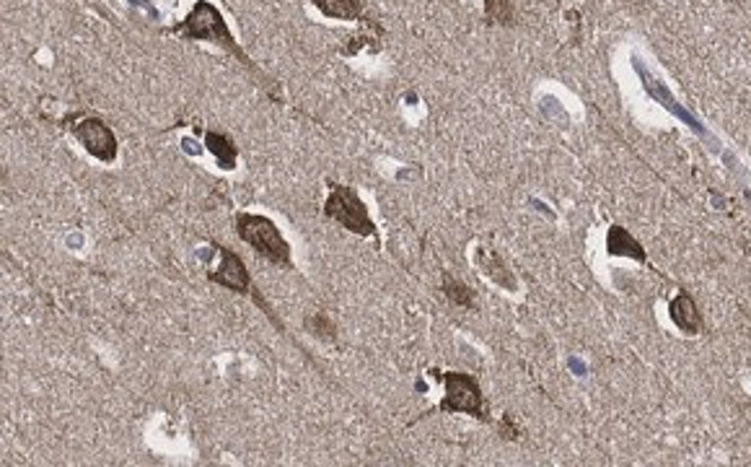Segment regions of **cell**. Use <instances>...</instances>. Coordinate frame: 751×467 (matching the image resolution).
<instances>
[{
  "instance_id": "obj_2",
  "label": "cell",
  "mask_w": 751,
  "mask_h": 467,
  "mask_svg": "<svg viewBox=\"0 0 751 467\" xmlns=\"http://www.w3.org/2000/svg\"><path fill=\"white\" fill-rule=\"evenodd\" d=\"M234 231L241 242L249 244L256 255L267 259L275 268L293 270V249L288 239L283 237V231L277 228L273 218L252 213V210H239L234 213Z\"/></svg>"
},
{
  "instance_id": "obj_15",
  "label": "cell",
  "mask_w": 751,
  "mask_h": 467,
  "mask_svg": "<svg viewBox=\"0 0 751 467\" xmlns=\"http://www.w3.org/2000/svg\"><path fill=\"white\" fill-rule=\"evenodd\" d=\"M500 433H503L506 439H518V436H521V431H518V429L513 426V415L511 413L503 415V423H500Z\"/></svg>"
},
{
  "instance_id": "obj_8",
  "label": "cell",
  "mask_w": 751,
  "mask_h": 467,
  "mask_svg": "<svg viewBox=\"0 0 751 467\" xmlns=\"http://www.w3.org/2000/svg\"><path fill=\"white\" fill-rule=\"evenodd\" d=\"M668 317L676 328L682 330L684 335H700L705 330V320H702V311L697 307V301L686 291H679L668 301Z\"/></svg>"
},
{
  "instance_id": "obj_11",
  "label": "cell",
  "mask_w": 751,
  "mask_h": 467,
  "mask_svg": "<svg viewBox=\"0 0 751 467\" xmlns=\"http://www.w3.org/2000/svg\"><path fill=\"white\" fill-rule=\"evenodd\" d=\"M477 259L479 265H482V270H485V276L493 278L497 286H503V289H508V291H516V289H518V283H516V278H513V273L508 270V265H506L503 258H500L497 252H493L490 247H479Z\"/></svg>"
},
{
  "instance_id": "obj_5",
  "label": "cell",
  "mask_w": 751,
  "mask_h": 467,
  "mask_svg": "<svg viewBox=\"0 0 751 467\" xmlns=\"http://www.w3.org/2000/svg\"><path fill=\"white\" fill-rule=\"evenodd\" d=\"M210 247L221 255V262H218L213 270H205L207 280H210L213 286H221L225 291H234V294L252 299L256 307L270 317V322H275L280 332H285L283 322L275 317L273 311H270V307H267V301H265V299L259 296V291H256L255 278H252V273H249V268H246V262L241 259V255H236L231 247H225V244L221 242H210Z\"/></svg>"
},
{
  "instance_id": "obj_3",
  "label": "cell",
  "mask_w": 751,
  "mask_h": 467,
  "mask_svg": "<svg viewBox=\"0 0 751 467\" xmlns=\"http://www.w3.org/2000/svg\"><path fill=\"white\" fill-rule=\"evenodd\" d=\"M430 377L444 384V398L436 405V411L441 413H461L472 415L482 423H490V408L482 392V384L475 374L466 371H441V369H430Z\"/></svg>"
},
{
  "instance_id": "obj_13",
  "label": "cell",
  "mask_w": 751,
  "mask_h": 467,
  "mask_svg": "<svg viewBox=\"0 0 751 467\" xmlns=\"http://www.w3.org/2000/svg\"><path fill=\"white\" fill-rule=\"evenodd\" d=\"M485 24L490 26H516V11L511 0H482Z\"/></svg>"
},
{
  "instance_id": "obj_9",
  "label": "cell",
  "mask_w": 751,
  "mask_h": 467,
  "mask_svg": "<svg viewBox=\"0 0 751 467\" xmlns=\"http://www.w3.org/2000/svg\"><path fill=\"white\" fill-rule=\"evenodd\" d=\"M606 252H609L612 258H632L637 259V262H646V259H648V255H646V249L640 247V242L632 237L625 226L619 224L609 226V231H606Z\"/></svg>"
},
{
  "instance_id": "obj_10",
  "label": "cell",
  "mask_w": 751,
  "mask_h": 467,
  "mask_svg": "<svg viewBox=\"0 0 751 467\" xmlns=\"http://www.w3.org/2000/svg\"><path fill=\"white\" fill-rule=\"evenodd\" d=\"M205 151L213 154L215 164L221 167L223 172H231L236 169V161H239V148L236 143L228 138L225 133H218V130H207L205 133Z\"/></svg>"
},
{
  "instance_id": "obj_14",
  "label": "cell",
  "mask_w": 751,
  "mask_h": 467,
  "mask_svg": "<svg viewBox=\"0 0 751 467\" xmlns=\"http://www.w3.org/2000/svg\"><path fill=\"white\" fill-rule=\"evenodd\" d=\"M304 328L314 335V338H319V340H337V328H335V322L326 317L325 311H314V314H308L306 320H304Z\"/></svg>"
},
{
  "instance_id": "obj_1",
  "label": "cell",
  "mask_w": 751,
  "mask_h": 467,
  "mask_svg": "<svg viewBox=\"0 0 751 467\" xmlns=\"http://www.w3.org/2000/svg\"><path fill=\"white\" fill-rule=\"evenodd\" d=\"M164 35L176 36L182 42H207L213 47H221L223 52H228L236 63H241L244 68L249 70L259 81V86L265 88L270 94V99H275L277 104H283V96H280V84L273 81L265 70L256 66L255 60L241 50V45L236 42V36L231 32L228 21L223 16V11L210 3V0H195V5L189 8V14L182 21L171 24L164 29Z\"/></svg>"
},
{
  "instance_id": "obj_12",
  "label": "cell",
  "mask_w": 751,
  "mask_h": 467,
  "mask_svg": "<svg viewBox=\"0 0 751 467\" xmlns=\"http://www.w3.org/2000/svg\"><path fill=\"white\" fill-rule=\"evenodd\" d=\"M441 291H444V296L454 304V307H461V310L469 311L477 310V304H475L477 291H475L472 286H466L464 280H456V278H451L448 273H444V286H441Z\"/></svg>"
},
{
  "instance_id": "obj_4",
  "label": "cell",
  "mask_w": 751,
  "mask_h": 467,
  "mask_svg": "<svg viewBox=\"0 0 751 467\" xmlns=\"http://www.w3.org/2000/svg\"><path fill=\"white\" fill-rule=\"evenodd\" d=\"M326 188L329 190H326L325 208H322L325 218L335 221L355 237L378 239V226L371 218V210L363 203L358 192L353 190L350 185H342V182H329Z\"/></svg>"
},
{
  "instance_id": "obj_7",
  "label": "cell",
  "mask_w": 751,
  "mask_h": 467,
  "mask_svg": "<svg viewBox=\"0 0 751 467\" xmlns=\"http://www.w3.org/2000/svg\"><path fill=\"white\" fill-rule=\"evenodd\" d=\"M308 3L325 18H332V21H358V24H365L368 29H374L378 36L384 35V26L376 18L368 16L363 0H308Z\"/></svg>"
},
{
  "instance_id": "obj_6",
  "label": "cell",
  "mask_w": 751,
  "mask_h": 467,
  "mask_svg": "<svg viewBox=\"0 0 751 467\" xmlns=\"http://www.w3.org/2000/svg\"><path fill=\"white\" fill-rule=\"evenodd\" d=\"M60 125L68 130L73 138L81 143L85 154L94 156L96 161L102 164H115L117 156H120V140L115 136V130L106 125V120H102L99 115L94 112H85V109H78V112H70L65 115Z\"/></svg>"
}]
</instances>
